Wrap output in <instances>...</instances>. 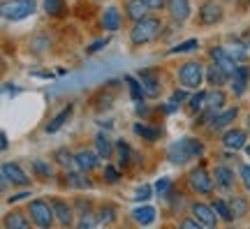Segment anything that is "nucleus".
Returning a JSON list of instances; mask_svg holds the SVG:
<instances>
[{
    "mask_svg": "<svg viewBox=\"0 0 250 229\" xmlns=\"http://www.w3.org/2000/svg\"><path fill=\"white\" fill-rule=\"evenodd\" d=\"M74 158H77V167H79L81 171H93V169L100 165V153L98 150L83 148V150H79Z\"/></svg>",
    "mask_w": 250,
    "mask_h": 229,
    "instance_id": "14",
    "label": "nucleus"
},
{
    "mask_svg": "<svg viewBox=\"0 0 250 229\" xmlns=\"http://www.w3.org/2000/svg\"><path fill=\"white\" fill-rule=\"evenodd\" d=\"M28 211H30V218H33V222H35L37 227L49 229L54 225L56 213H54L51 202H46V199H33V202L28 204Z\"/></svg>",
    "mask_w": 250,
    "mask_h": 229,
    "instance_id": "4",
    "label": "nucleus"
},
{
    "mask_svg": "<svg viewBox=\"0 0 250 229\" xmlns=\"http://www.w3.org/2000/svg\"><path fill=\"white\" fill-rule=\"evenodd\" d=\"M139 83H142L144 93L148 97H155L160 95V79H158V74H155V70H142L139 72Z\"/></svg>",
    "mask_w": 250,
    "mask_h": 229,
    "instance_id": "9",
    "label": "nucleus"
},
{
    "mask_svg": "<svg viewBox=\"0 0 250 229\" xmlns=\"http://www.w3.org/2000/svg\"><path fill=\"white\" fill-rule=\"evenodd\" d=\"M56 162H58L62 169H70V167H74V165H77V158H74L67 148H58V150H56Z\"/></svg>",
    "mask_w": 250,
    "mask_h": 229,
    "instance_id": "32",
    "label": "nucleus"
},
{
    "mask_svg": "<svg viewBox=\"0 0 250 229\" xmlns=\"http://www.w3.org/2000/svg\"><path fill=\"white\" fill-rule=\"evenodd\" d=\"M151 197V185H142V187H137V192H134V199L137 202H146Z\"/></svg>",
    "mask_w": 250,
    "mask_h": 229,
    "instance_id": "43",
    "label": "nucleus"
},
{
    "mask_svg": "<svg viewBox=\"0 0 250 229\" xmlns=\"http://www.w3.org/2000/svg\"><path fill=\"white\" fill-rule=\"evenodd\" d=\"M95 148H98V153H100V158H104V160H109L111 155H114V150H116V146L109 141V137L107 134H102L100 132L98 137H95Z\"/></svg>",
    "mask_w": 250,
    "mask_h": 229,
    "instance_id": "27",
    "label": "nucleus"
},
{
    "mask_svg": "<svg viewBox=\"0 0 250 229\" xmlns=\"http://www.w3.org/2000/svg\"><path fill=\"white\" fill-rule=\"evenodd\" d=\"M95 225H100V218L98 215H93V211H88V213H83V215H81L79 229H90V227H95Z\"/></svg>",
    "mask_w": 250,
    "mask_h": 229,
    "instance_id": "39",
    "label": "nucleus"
},
{
    "mask_svg": "<svg viewBox=\"0 0 250 229\" xmlns=\"http://www.w3.org/2000/svg\"><path fill=\"white\" fill-rule=\"evenodd\" d=\"M190 211H192V215H195L197 220L202 222V227H215V220H218V215H215L213 206L211 204H204V202H195L192 206H190Z\"/></svg>",
    "mask_w": 250,
    "mask_h": 229,
    "instance_id": "8",
    "label": "nucleus"
},
{
    "mask_svg": "<svg viewBox=\"0 0 250 229\" xmlns=\"http://www.w3.org/2000/svg\"><path fill=\"white\" fill-rule=\"evenodd\" d=\"M132 220L137 222V225H142V227H146V225H153V220H155V208L153 206H137L132 211Z\"/></svg>",
    "mask_w": 250,
    "mask_h": 229,
    "instance_id": "22",
    "label": "nucleus"
},
{
    "mask_svg": "<svg viewBox=\"0 0 250 229\" xmlns=\"http://www.w3.org/2000/svg\"><path fill=\"white\" fill-rule=\"evenodd\" d=\"M179 81L183 88H199L202 81H206V70L202 67V62L188 61L181 65L179 70Z\"/></svg>",
    "mask_w": 250,
    "mask_h": 229,
    "instance_id": "3",
    "label": "nucleus"
},
{
    "mask_svg": "<svg viewBox=\"0 0 250 229\" xmlns=\"http://www.w3.org/2000/svg\"><path fill=\"white\" fill-rule=\"evenodd\" d=\"M215 187L223 190V192H232L234 190V171L229 167H215Z\"/></svg>",
    "mask_w": 250,
    "mask_h": 229,
    "instance_id": "15",
    "label": "nucleus"
},
{
    "mask_svg": "<svg viewBox=\"0 0 250 229\" xmlns=\"http://www.w3.org/2000/svg\"><path fill=\"white\" fill-rule=\"evenodd\" d=\"M0 146H2V150H7V146H9V141H7V134H5V132L0 134Z\"/></svg>",
    "mask_w": 250,
    "mask_h": 229,
    "instance_id": "50",
    "label": "nucleus"
},
{
    "mask_svg": "<svg viewBox=\"0 0 250 229\" xmlns=\"http://www.w3.org/2000/svg\"><path fill=\"white\" fill-rule=\"evenodd\" d=\"M229 206H232V213L236 220H241V218H246L250 211V204L246 197H239V194H232L229 197Z\"/></svg>",
    "mask_w": 250,
    "mask_h": 229,
    "instance_id": "24",
    "label": "nucleus"
},
{
    "mask_svg": "<svg viewBox=\"0 0 250 229\" xmlns=\"http://www.w3.org/2000/svg\"><path fill=\"white\" fill-rule=\"evenodd\" d=\"M236 114H239L236 106L227 109V111H223V114H215V118H211V127H213V130H223V127H227L229 123H234Z\"/></svg>",
    "mask_w": 250,
    "mask_h": 229,
    "instance_id": "25",
    "label": "nucleus"
},
{
    "mask_svg": "<svg viewBox=\"0 0 250 229\" xmlns=\"http://www.w3.org/2000/svg\"><path fill=\"white\" fill-rule=\"evenodd\" d=\"M146 5H148L151 9H160V7L167 5V0H146Z\"/></svg>",
    "mask_w": 250,
    "mask_h": 229,
    "instance_id": "48",
    "label": "nucleus"
},
{
    "mask_svg": "<svg viewBox=\"0 0 250 229\" xmlns=\"http://www.w3.org/2000/svg\"><path fill=\"white\" fill-rule=\"evenodd\" d=\"M188 185L197 194H213V187H215L213 178H211V174L204 167H197L188 174Z\"/></svg>",
    "mask_w": 250,
    "mask_h": 229,
    "instance_id": "6",
    "label": "nucleus"
},
{
    "mask_svg": "<svg viewBox=\"0 0 250 229\" xmlns=\"http://www.w3.org/2000/svg\"><path fill=\"white\" fill-rule=\"evenodd\" d=\"M229 77H232V74H227V72H225L220 65H215V62L211 65V67H206V83H208V86H213V88L225 86Z\"/></svg>",
    "mask_w": 250,
    "mask_h": 229,
    "instance_id": "17",
    "label": "nucleus"
},
{
    "mask_svg": "<svg viewBox=\"0 0 250 229\" xmlns=\"http://www.w3.org/2000/svg\"><path fill=\"white\" fill-rule=\"evenodd\" d=\"M186 97H188V93H186L183 88H181V90H176V93L171 95V102H174V104H181V102H183Z\"/></svg>",
    "mask_w": 250,
    "mask_h": 229,
    "instance_id": "46",
    "label": "nucleus"
},
{
    "mask_svg": "<svg viewBox=\"0 0 250 229\" xmlns=\"http://www.w3.org/2000/svg\"><path fill=\"white\" fill-rule=\"evenodd\" d=\"M160 33H162L160 19L144 17V19H139V21H134L132 30H130V42H132L134 46L148 44V42H153V40L160 35Z\"/></svg>",
    "mask_w": 250,
    "mask_h": 229,
    "instance_id": "2",
    "label": "nucleus"
},
{
    "mask_svg": "<svg viewBox=\"0 0 250 229\" xmlns=\"http://www.w3.org/2000/svg\"><path fill=\"white\" fill-rule=\"evenodd\" d=\"M232 90L236 93V95H241L243 90H246V86H248V79H250V70H248V65L243 62V65H239L236 70H234L232 74Z\"/></svg>",
    "mask_w": 250,
    "mask_h": 229,
    "instance_id": "19",
    "label": "nucleus"
},
{
    "mask_svg": "<svg viewBox=\"0 0 250 229\" xmlns=\"http://www.w3.org/2000/svg\"><path fill=\"white\" fill-rule=\"evenodd\" d=\"M223 146L227 150H239L248 146V134L246 130H227L223 137Z\"/></svg>",
    "mask_w": 250,
    "mask_h": 229,
    "instance_id": "12",
    "label": "nucleus"
},
{
    "mask_svg": "<svg viewBox=\"0 0 250 229\" xmlns=\"http://www.w3.org/2000/svg\"><path fill=\"white\" fill-rule=\"evenodd\" d=\"M70 183L77 185V187H93V183L83 174H79V171H70Z\"/></svg>",
    "mask_w": 250,
    "mask_h": 229,
    "instance_id": "40",
    "label": "nucleus"
},
{
    "mask_svg": "<svg viewBox=\"0 0 250 229\" xmlns=\"http://www.w3.org/2000/svg\"><path fill=\"white\" fill-rule=\"evenodd\" d=\"M42 5H44V12L49 17H65V12H67L65 0H44Z\"/></svg>",
    "mask_w": 250,
    "mask_h": 229,
    "instance_id": "28",
    "label": "nucleus"
},
{
    "mask_svg": "<svg viewBox=\"0 0 250 229\" xmlns=\"http://www.w3.org/2000/svg\"><path fill=\"white\" fill-rule=\"evenodd\" d=\"M33 169H35V174L40 178H49V176H51V167H49L46 162H42V160H35V162H33Z\"/></svg>",
    "mask_w": 250,
    "mask_h": 229,
    "instance_id": "41",
    "label": "nucleus"
},
{
    "mask_svg": "<svg viewBox=\"0 0 250 229\" xmlns=\"http://www.w3.org/2000/svg\"><path fill=\"white\" fill-rule=\"evenodd\" d=\"M246 153H248V158H250V144H248V146H246Z\"/></svg>",
    "mask_w": 250,
    "mask_h": 229,
    "instance_id": "52",
    "label": "nucleus"
},
{
    "mask_svg": "<svg viewBox=\"0 0 250 229\" xmlns=\"http://www.w3.org/2000/svg\"><path fill=\"white\" fill-rule=\"evenodd\" d=\"M125 81H127V86H130V95H132V100L137 102V104H142V100H144V88H142V83L134 79V77H125Z\"/></svg>",
    "mask_w": 250,
    "mask_h": 229,
    "instance_id": "33",
    "label": "nucleus"
},
{
    "mask_svg": "<svg viewBox=\"0 0 250 229\" xmlns=\"http://www.w3.org/2000/svg\"><path fill=\"white\" fill-rule=\"evenodd\" d=\"M206 100H208V93H206V90H197L195 95L190 97V109H192V111L204 109V106H206Z\"/></svg>",
    "mask_w": 250,
    "mask_h": 229,
    "instance_id": "37",
    "label": "nucleus"
},
{
    "mask_svg": "<svg viewBox=\"0 0 250 229\" xmlns=\"http://www.w3.org/2000/svg\"><path fill=\"white\" fill-rule=\"evenodd\" d=\"M104 178H107L109 183H116L118 178H121V176H118V169L111 167V165H107V167H104Z\"/></svg>",
    "mask_w": 250,
    "mask_h": 229,
    "instance_id": "45",
    "label": "nucleus"
},
{
    "mask_svg": "<svg viewBox=\"0 0 250 229\" xmlns=\"http://www.w3.org/2000/svg\"><path fill=\"white\" fill-rule=\"evenodd\" d=\"M227 51H229V56H232V61L236 62V65H243L246 58H248V51H246V46L243 44H232Z\"/></svg>",
    "mask_w": 250,
    "mask_h": 229,
    "instance_id": "36",
    "label": "nucleus"
},
{
    "mask_svg": "<svg viewBox=\"0 0 250 229\" xmlns=\"http://www.w3.org/2000/svg\"><path fill=\"white\" fill-rule=\"evenodd\" d=\"M134 134H139V137H144L146 141H155L158 137H160V130L158 127H151V125H142V123H137L132 127Z\"/></svg>",
    "mask_w": 250,
    "mask_h": 229,
    "instance_id": "31",
    "label": "nucleus"
},
{
    "mask_svg": "<svg viewBox=\"0 0 250 229\" xmlns=\"http://www.w3.org/2000/svg\"><path fill=\"white\" fill-rule=\"evenodd\" d=\"M225 12H223V5L215 2V0H206L204 5L199 7V23L202 26H215L218 21H223Z\"/></svg>",
    "mask_w": 250,
    "mask_h": 229,
    "instance_id": "7",
    "label": "nucleus"
},
{
    "mask_svg": "<svg viewBox=\"0 0 250 229\" xmlns=\"http://www.w3.org/2000/svg\"><path fill=\"white\" fill-rule=\"evenodd\" d=\"M236 5H239V7H248L250 0H236Z\"/></svg>",
    "mask_w": 250,
    "mask_h": 229,
    "instance_id": "51",
    "label": "nucleus"
},
{
    "mask_svg": "<svg viewBox=\"0 0 250 229\" xmlns=\"http://www.w3.org/2000/svg\"><path fill=\"white\" fill-rule=\"evenodd\" d=\"M2 176L7 178L12 185H28L30 183V176H28L19 165H14V162H5V165H2Z\"/></svg>",
    "mask_w": 250,
    "mask_h": 229,
    "instance_id": "11",
    "label": "nucleus"
},
{
    "mask_svg": "<svg viewBox=\"0 0 250 229\" xmlns=\"http://www.w3.org/2000/svg\"><path fill=\"white\" fill-rule=\"evenodd\" d=\"M51 206H54V213H56V220L58 225L62 227H70L72 225V206L65 204L62 199H51Z\"/></svg>",
    "mask_w": 250,
    "mask_h": 229,
    "instance_id": "18",
    "label": "nucleus"
},
{
    "mask_svg": "<svg viewBox=\"0 0 250 229\" xmlns=\"http://www.w3.org/2000/svg\"><path fill=\"white\" fill-rule=\"evenodd\" d=\"M116 206H102L98 213V218H100V225H114L116 222Z\"/></svg>",
    "mask_w": 250,
    "mask_h": 229,
    "instance_id": "34",
    "label": "nucleus"
},
{
    "mask_svg": "<svg viewBox=\"0 0 250 229\" xmlns=\"http://www.w3.org/2000/svg\"><path fill=\"white\" fill-rule=\"evenodd\" d=\"M70 114H72V104H67V106H65V109L61 111V114H58V116L54 118V121H51V123L46 125V132H51V134L58 132V130L62 127V123H65V121L70 118Z\"/></svg>",
    "mask_w": 250,
    "mask_h": 229,
    "instance_id": "30",
    "label": "nucleus"
},
{
    "mask_svg": "<svg viewBox=\"0 0 250 229\" xmlns=\"http://www.w3.org/2000/svg\"><path fill=\"white\" fill-rule=\"evenodd\" d=\"M223 104H225V93L220 88H213L208 93V100H206V111H204V116H202V123H204V121H211V118L223 109Z\"/></svg>",
    "mask_w": 250,
    "mask_h": 229,
    "instance_id": "10",
    "label": "nucleus"
},
{
    "mask_svg": "<svg viewBox=\"0 0 250 229\" xmlns=\"http://www.w3.org/2000/svg\"><path fill=\"white\" fill-rule=\"evenodd\" d=\"M208 53H211V58H213L215 65H220V67H223L227 74H234V70L239 67V65L232 61L229 51H227V49H223V46H213V49H211Z\"/></svg>",
    "mask_w": 250,
    "mask_h": 229,
    "instance_id": "13",
    "label": "nucleus"
},
{
    "mask_svg": "<svg viewBox=\"0 0 250 229\" xmlns=\"http://www.w3.org/2000/svg\"><path fill=\"white\" fill-rule=\"evenodd\" d=\"M248 130H250V116H248Z\"/></svg>",
    "mask_w": 250,
    "mask_h": 229,
    "instance_id": "53",
    "label": "nucleus"
},
{
    "mask_svg": "<svg viewBox=\"0 0 250 229\" xmlns=\"http://www.w3.org/2000/svg\"><path fill=\"white\" fill-rule=\"evenodd\" d=\"M107 44H109V40H98V42H95V44H93V46H88V53H95V51H100L102 46H107Z\"/></svg>",
    "mask_w": 250,
    "mask_h": 229,
    "instance_id": "47",
    "label": "nucleus"
},
{
    "mask_svg": "<svg viewBox=\"0 0 250 229\" xmlns=\"http://www.w3.org/2000/svg\"><path fill=\"white\" fill-rule=\"evenodd\" d=\"M114 155H116V160H118V165H121V167H127V165H130V160H132V148H130L125 141H118Z\"/></svg>",
    "mask_w": 250,
    "mask_h": 229,
    "instance_id": "29",
    "label": "nucleus"
},
{
    "mask_svg": "<svg viewBox=\"0 0 250 229\" xmlns=\"http://www.w3.org/2000/svg\"><path fill=\"white\" fill-rule=\"evenodd\" d=\"M248 51H250V37H248Z\"/></svg>",
    "mask_w": 250,
    "mask_h": 229,
    "instance_id": "54",
    "label": "nucleus"
},
{
    "mask_svg": "<svg viewBox=\"0 0 250 229\" xmlns=\"http://www.w3.org/2000/svg\"><path fill=\"white\" fill-rule=\"evenodd\" d=\"M167 12H169V17L174 21H186L190 17V0H167Z\"/></svg>",
    "mask_w": 250,
    "mask_h": 229,
    "instance_id": "16",
    "label": "nucleus"
},
{
    "mask_svg": "<svg viewBox=\"0 0 250 229\" xmlns=\"http://www.w3.org/2000/svg\"><path fill=\"white\" fill-rule=\"evenodd\" d=\"M102 26H104V30H111V33L121 28V12H118V7L104 9V14H102Z\"/></svg>",
    "mask_w": 250,
    "mask_h": 229,
    "instance_id": "23",
    "label": "nucleus"
},
{
    "mask_svg": "<svg viewBox=\"0 0 250 229\" xmlns=\"http://www.w3.org/2000/svg\"><path fill=\"white\" fill-rule=\"evenodd\" d=\"M179 227L181 229H199V227H202V222H199L195 215H192V218H183V220L179 222Z\"/></svg>",
    "mask_w": 250,
    "mask_h": 229,
    "instance_id": "42",
    "label": "nucleus"
},
{
    "mask_svg": "<svg viewBox=\"0 0 250 229\" xmlns=\"http://www.w3.org/2000/svg\"><path fill=\"white\" fill-rule=\"evenodd\" d=\"M199 49V40H186V42H181V44L171 46L169 49V56L174 53H188V51H197Z\"/></svg>",
    "mask_w": 250,
    "mask_h": 229,
    "instance_id": "35",
    "label": "nucleus"
},
{
    "mask_svg": "<svg viewBox=\"0 0 250 229\" xmlns=\"http://www.w3.org/2000/svg\"><path fill=\"white\" fill-rule=\"evenodd\" d=\"M26 197H30V192H19V194H14V197H12L9 202L17 204V202H21V199H26Z\"/></svg>",
    "mask_w": 250,
    "mask_h": 229,
    "instance_id": "49",
    "label": "nucleus"
},
{
    "mask_svg": "<svg viewBox=\"0 0 250 229\" xmlns=\"http://www.w3.org/2000/svg\"><path fill=\"white\" fill-rule=\"evenodd\" d=\"M35 12V0H5L2 17L5 21H23Z\"/></svg>",
    "mask_w": 250,
    "mask_h": 229,
    "instance_id": "5",
    "label": "nucleus"
},
{
    "mask_svg": "<svg viewBox=\"0 0 250 229\" xmlns=\"http://www.w3.org/2000/svg\"><path fill=\"white\" fill-rule=\"evenodd\" d=\"M30 222H33V218H28L26 213H21V211H14V213H9V215H5V227L7 229H30Z\"/></svg>",
    "mask_w": 250,
    "mask_h": 229,
    "instance_id": "21",
    "label": "nucleus"
},
{
    "mask_svg": "<svg viewBox=\"0 0 250 229\" xmlns=\"http://www.w3.org/2000/svg\"><path fill=\"white\" fill-rule=\"evenodd\" d=\"M148 5H146V0H127V5H125V12H127V17L132 19V21H139V19L148 17Z\"/></svg>",
    "mask_w": 250,
    "mask_h": 229,
    "instance_id": "20",
    "label": "nucleus"
},
{
    "mask_svg": "<svg viewBox=\"0 0 250 229\" xmlns=\"http://www.w3.org/2000/svg\"><path fill=\"white\" fill-rule=\"evenodd\" d=\"M211 206H213L215 215H218L223 222H234V220H236V218H234V213H232L229 202H225V199H213V202H211Z\"/></svg>",
    "mask_w": 250,
    "mask_h": 229,
    "instance_id": "26",
    "label": "nucleus"
},
{
    "mask_svg": "<svg viewBox=\"0 0 250 229\" xmlns=\"http://www.w3.org/2000/svg\"><path fill=\"white\" fill-rule=\"evenodd\" d=\"M167 155H169V162H174V165H188L190 160L204 155V144L192 139V137H186V139L174 141L167 150Z\"/></svg>",
    "mask_w": 250,
    "mask_h": 229,
    "instance_id": "1",
    "label": "nucleus"
},
{
    "mask_svg": "<svg viewBox=\"0 0 250 229\" xmlns=\"http://www.w3.org/2000/svg\"><path fill=\"white\" fill-rule=\"evenodd\" d=\"M239 176H241L246 190L250 192V165H241V167H239Z\"/></svg>",
    "mask_w": 250,
    "mask_h": 229,
    "instance_id": "44",
    "label": "nucleus"
},
{
    "mask_svg": "<svg viewBox=\"0 0 250 229\" xmlns=\"http://www.w3.org/2000/svg\"><path fill=\"white\" fill-rule=\"evenodd\" d=\"M155 194L167 199V197L171 194V178H160V181L155 183Z\"/></svg>",
    "mask_w": 250,
    "mask_h": 229,
    "instance_id": "38",
    "label": "nucleus"
}]
</instances>
